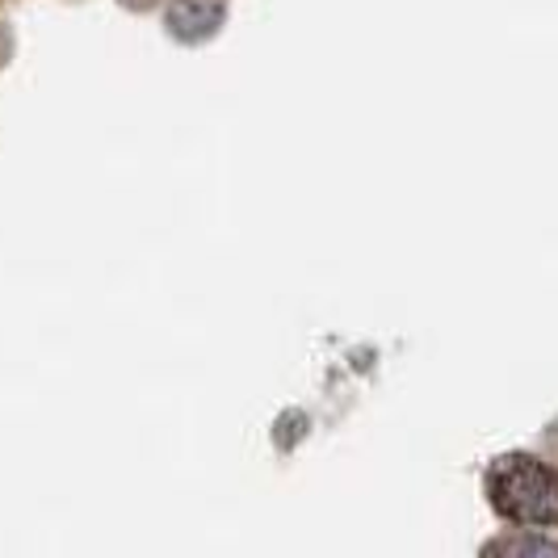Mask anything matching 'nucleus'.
<instances>
[{
	"mask_svg": "<svg viewBox=\"0 0 558 558\" xmlns=\"http://www.w3.org/2000/svg\"><path fill=\"white\" fill-rule=\"evenodd\" d=\"M512 471L496 475L492 496L500 504L504 517L521 521L525 530L555 525L558 521V478L542 462H508Z\"/></svg>",
	"mask_w": 558,
	"mask_h": 558,
	"instance_id": "obj_1",
	"label": "nucleus"
},
{
	"mask_svg": "<svg viewBox=\"0 0 558 558\" xmlns=\"http://www.w3.org/2000/svg\"><path fill=\"white\" fill-rule=\"evenodd\" d=\"M487 558H558V542L555 537H542L537 530H521L500 537Z\"/></svg>",
	"mask_w": 558,
	"mask_h": 558,
	"instance_id": "obj_2",
	"label": "nucleus"
}]
</instances>
